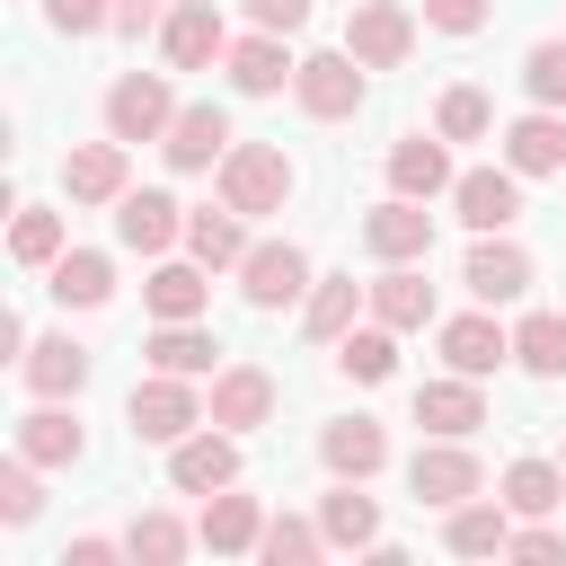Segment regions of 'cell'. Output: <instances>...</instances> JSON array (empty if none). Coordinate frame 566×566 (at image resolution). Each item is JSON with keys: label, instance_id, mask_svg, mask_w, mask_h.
Here are the masks:
<instances>
[{"label": "cell", "instance_id": "6da1fadb", "mask_svg": "<svg viewBox=\"0 0 566 566\" xmlns=\"http://www.w3.org/2000/svg\"><path fill=\"white\" fill-rule=\"evenodd\" d=\"M124 424H133V442H186L195 424H212V407L195 398V380H186V371H150V380H133Z\"/></svg>", "mask_w": 566, "mask_h": 566}, {"label": "cell", "instance_id": "7a4b0ae2", "mask_svg": "<svg viewBox=\"0 0 566 566\" xmlns=\"http://www.w3.org/2000/svg\"><path fill=\"white\" fill-rule=\"evenodd\" d=\"M221 203L230 212H283L292 203V159L274 150V142H230V159H221Z\"/></svg>", "mask_w": 566, "mask_h": 566}, {"label": "cell", "instance_id": "3957f363", "mask_svg": "<svg viewBox=\"0 0 566 566\" xmlns=\"http://www.w3.org/2000/svg\"><path fill=\"white\" fill-rule=\"evenodd\" d=\"M310 283H318V274H310V256H301L292 239H256V248L239 256V292H248V310H265V318L292 310V301H310Z\"/></svg>", "mask_w": 566, "mask_h": 566}, {"label": "cell", "instance_id": "277c9868", "mask_svg": "<svg viewBox=\"0 0 566 566\" xmlns=\"http://www.w3.org/2000/svg\"><path fill=\"white\" fill-rule=\"evenodd\" d=\"M407 486H416V504H433V513H451V504H469L478 486H486V469H478V451L469 442H451V433H433L416 460H407Z\"/></svg>", "mask_w": 566, "mask_h": 566}, {"label": "cell", "instance_id": "5b68a950", "mask_svg": "<svg viewBox=\"0 0 566 566\" xmlns=\"http://www.w3.org/2000/svg\"><path fill=\"white\" fill-rule=\"evenodd\" d=\"M168 124H177V97H168L159 71H124L106 88V133L115 142H168Z\"/></svg>", "mask_w": 566, "mask_h": 566}, {"label": "cell", "instance_id": "8992f818", "mask_svg": "<svg viewBox=\"0 0 566 566\" xmlns=\"http://www.w3.org/2000/svg\"><path fill=\"white\" fill-rule=\"evenodd\" d=\"M345 53H354L363 71H398V62L416 53V18H407L398 0H354V18H345Z\"/></svg>", "mask_w": 566, "mask_h": 566}, {"label": "cell", "instance_id": "52a82bcc", "mask_svg": "<svg viewBox=\"0 0 566 566\" xmlns=\"http://www.w3.org/2000/svg\"><path fill=\"white\" fill-rule=\"evenodd\" d=\"M168 478H177L186 495L239 486V433H230V424H195L186 442H168Z\"/></svg>", "mask_w": 566, "mask_h": 566}, {"label": "cell", "instance_id": "ba28073f", "mask_svg": "<svg viewBox=\"0 0 566 566\" xmlns=\"http://www.w3.org/2000/svg\"><path fill=\"white\" fill-rule=\"evenodd\" d=\"M292 97H301V115L345 124V115L363 106V62H354V53H310V62L292 71Z\"/></svg>", "mask_w": 566, "mask_h": 566}, {"label": "cell", "instance_id": "9c48e42d", "mask_svg": "<svg viewBox=\"0 0 566 566\" xmlns=\"http://www.w3.org/2000/svg\"><path fill=\"white\" fill-rule=\"evenodd\" d=\"M363 248H371L380 265H416V256H433V212H424L416 195H389V203L363 212Z\"/></svg>", "mask_w": 566, "mask_h": 566}, {"label": "cell", "instance_id": "30bf717a", "mask_svg": "<svg viewBox=\"0 0 566 566\" xmlns=\"http://www.w3.org/2000/svg\"><path fill=\"white\" fill-rule=\"evenodd\" d=\"M115 239H124L133 256H168V248L186 239V212H177L159 186H124V203H115Z\"/></svg>", "mask_w": 566, "mask_h": 566}, {"label": "cell", "instance_id": "8fae6325", "mask_svg": "<svg viewBox=\"0 0 566 566\" xmlns=\"http://www.w3.org/2000/svg\"><path fill=\"white\" fill-rule=\"evenodd\" d=\"M460 283H469L486 310H495V301H522V292H531V248H513L504 230H478V248H469Z\"/></svg>", "mask_w": 566, "mask_h": 566}, {"label": "cell", "instance_id": "7c38bea8", "mask_svg": "<svg viewBox=\"0 0 566 566\" xmlns=\"http://www.w3.org/2000/svg\"><path fill=\"white\" fill-rule=\"evenodd\" d=\"M159 53H168V71H203V62H221V53H230L221 9H212V0H177L168 27H159Z\"/></svg>", "mask_w": 566, "mask_h": 566}, {"label": "cell", "instance_id": "4fadbf2b", "mask_svg": "<svg viewBox=\"0 0 566 566\" xmlns=\"http://www.w3.org/2000/svg\"><path fill=\"white\" fill-rule=\"evenodd\" d=\"M504 168H522V177H566V115H557V106L513 115V124H504Z\"/></svg>", "mask_w": 566, "mask_h": 566}, {"label": "cell", "instance_id": "5bb4252c", "mask_svg": "<svg viewBox=\"0 0 566 566\" xmlns=\"http://www.w3.org/2000/svg\"><path fill=\"white\" fill-rule=\"evenodd\" d=\"M451 203H460L469 230H513L522 221V168H469L451 186Z\"/></svg>", "mask_w": 566, "mask_h": 566}, {"label": "cell", "instance_id": "9a60e30c", "mask_svg": "<svg viewBox=\"0 0 566 566\" xmlns=\"http://www.w3.org/2000/svg\"><path fill=\"white\" fill-rule=\"evenodd\" d=\"M265 416H274V371H256V363H221V371H212V424L256 433Z\"/></svg>", "mask_w": 566, "mask_h": 566}, {"label": "cell", "instance_id": "2e32d148", "mask_svg": "<svg viewBox=\"0 0 566 566\" xmlns=\"http://www.w3.org/2000/svg\"><path fill=\"white\" fill-rule=\"evenodd\" d=\"M124 150H133V142H115V133H106V142H80V150L62 159L71 203H124V186H133V177H124Z\"/></svg>", "mask_w": 566, "mask_h": 566}, {"label": "cell", "instance_id": "e0dca14e", "mask_svg": "<svg viewBox=\"0 0 566 566\" xmlns=\"http://www.w3.org/2000/svg\"><path fill=\"white\" fill-rule=\"evenodd\" d=\"M416 424H424V433H451V442H469V433L486 424V398H478V380H469V371H451V380H424V389H416Z\"/></svg>", "mask_w": 566, "mask_h": 566}, {"label": "cell", "instance_id": "ac0fdd59", "mask_svg": "<svg viewBox=\"0 0 566 566\" xmlns=\"http://www.w3.org/2000/svg\"><path fill=\"white\" fill-rule=\"evenodd\" d=\"M18 451H27L35 469H80V451H88V433H80V416H71L62 398H44L35 416H18Z\"/></svg>", "mask_w": 566, "mask_h": 566}, {"label": "cell", "instance_id": "d6986e66", "mask_svg": "<svg viewBox=\"0 0 566 566\" xmlns=\"http://www.w3.org/2000/svg\"><path fill=\"white\" fill-rule=\"evenodd\" d=\"M442 548H451V557H504V548H513V504H504V495H495V504H478V495L451 504V513H442Z\"/></svg>", "mask_w": 566, "mask_h": 566}, {"label": "cell", "instance_id": "ffe728a7", "mask_svg": "<svg viewBox=\"0 0 566 566\" xmlns=\"http://www.w3.org/2000/svg\"><path fill=\"white\" fill-rule=\"evenodd\" d=\"M159 150H168V168H186V177H195V168L230 159V115H221V106H177V124H168V142H159Z\"/></svg>", "mask_w": 566, "mask_h": 566}, {"label": "cell", "instance_id": "44dd1931", "mask_svg": "<svg viewBox=\"0 0 566 566\" xmlns=\"http://www.w3.org/2000/svg\"><path fill=\"white\" fill-rule=\"evenodd\" d=\"M460 177H451V150H442V133L424 142V133H407L398 150H389V195H416V203H433V195H451Z\"/></svg>", "mask_w": 566, "mask_h": 566}, {"label": "cell", "instance_id": "7402d4cb", "mask_svg": "<svg viewBox=\"0 0 566 566\" xmlns=\"http://www.w3.org/2000/svg\"><path fill=\"white\" fill-rule=\"evenodd\" d=\"M442 363H451V371H469V380H486L495 363H513V336H504L486 310H469V318H442Z\"/></svg>", "mask_w": 566, "mask_h": 566}, {"label": "cell", "instance_id": "603a6c76", "mask_svg": "<svg viewBox=\"0 0 566 566\" xmlns=\"http://www.w3.org/2000/svg\"><path fill=\"white\" fill-rule=\"evenodd\" d=\"M18 371H27L35 398H80V389H88V345H71V336H35V345L18 354Z\"/></svg>", "mask_w": 566, "mask_h": 566}, {"label": "cell", "instance_id": "cb8c5ba5", "mask_svg": "<svg viewBox=\"0 0 566 566\" xmlns=\"http://www.w3.org/2000/svg\"><path fill=\"white\" fill-rule=\"evenodd\" d=\"M318 460H327L336 478H354V486H363L371 469H389V433H380L371 416H336V424L318 433Z\"/></svg>", "mask_w": 566, "mask_h": 566}, {"label": "cell", "instance_id": "d4e9b609", "mask_svg": "<svg viewBox=\"0 0 566 566\" xmlns=\"http://www.w3.org/2000/svg\"><path fill=\"white\" fill-rule=\"evenodd\" d=\"M195 539H203L212 557H248V548L265 539V504H256V495H230V486H221V495L203 504V522H195Z\"/></svg>", "mask_w": 566, "mask_h": 566}, {"label": "cell", "instance_id": "484cf974", "mask_svg": "<svg viewBox=\"0 0 566 566\" xmlns=\"http://www.w3.org/2000/svg\"><path fill=\"white\" fill-rule=\"evenodd\" d=\"M221 62H230V88H239V97H274V88L301 71V62L283 53V35H265V27H256V35H239Z\"/></svg>", "mask_w": 566, "mask_h": 566}, {"label": "cell", "instance_id": "4316f807", "mask_svg": "<svg viewBox=\"0 0 566 566\" xmlns=\"http://www.w3.org/2000/svg\"><path fill=\"white\" fill-rule=\"evenodd\" d=\"M354 310H371V283L327 274V283H310V301H301V336H310V345H336V336L354 327Z\"/></svg>", "mask_w": 566, "mask_h": 566}, {"label": "cell", "instance_id": "83f0119b", "mask_svg": "<svg viewBox=\"0 0 566 566\" xmlns=\"http://www.w3.org/2000/svg\"><path fill=\"white\" fill-rule=\"evenodd\" d=\"M44 274H53L44 292H53L62 310H97V301H115V265H106L97 248H62V256H53Z\"/></svg>", "mask_w": 566, "mask_h": 566}, {"label": "cell", "instance_id": "f1b7e54d", "mask_svg": "<svg viewBox=\"0 0 566 566\" xmlns=\"http://www.w3.org/2000/svg\"><path fill=\"white\" fill-rule=\"evenodd\" d=\"M142 354H150V371H186V380H203L221 345H212V327H203V318H159V336H150Z\"/></svg>", "mask_w": 566, "mask_h": 566}, {"label": "cell", "instance_id": "f546056e", "mask_svg": "<svg viewBox=\"0 0 566 566\" xmlns=\"http://www.w3.org/2000/svg\"><path fill=\"white\" fill-rule=\"evenodd\" d=\"M371 318H380V327H398V336H407V327H424V318H433V283H424L416 265H389V274L371 283Z\"/></svg>", "mask_w": 566, "mask_h": 566}, {"label": "cell", "instance_id": "4dcf8cb0", "mask_svg": "<svg viewBox=\"0 0 566 566\" xmlns=\"http://www.w3.org/2000/svg\"><path fill=\"white\" fill-rule=\"evenodd\" d=\"M336 371L363 380V389H380V380L398 371V327H380V318H371V327H345V336H336Z\"/></svg>", "mask_w": 566, "mask_h": 566}, {"label": "cell", "instance_id": "1f68e13d", "mask_svg": "<svg viewBox=\"0 0 566 566\" xmlns=\"http://www.w3.org/2000/svg\"><path fill=\"white\" fill-rule=\"evenodd\" d=\"M513 363H522L531 380H566V310H531V318L513 327Z\"/></svg>", "mask_w": 566, "mask_h": 566}, {"label": "cell", "instance_id": "d6a6232c", "mask_svg": "<svg viewBox=\"0 0 566 566\" xmlns=\"http://www.w3.org/2000/svg\"><path fill=\"white\" fill-rule=\"evenodd\" d=\"M504 504H513L522 522L557 513V504H566V460H513V469H504Z\"/></svg>", "mask_w": 566, "mask_h": 566}, {"label": "cell", "instance_id": "836d02e7", "mask_svg": "<svg viewBox=\"0 0 566 566\" xmlns=\"http://www.w3.org/2000/svg\"><path fill=\"white\" fill-rule=\"evenodd\" d=\"M318 531H327V548H380V504L371 495H354V478L318 504Z\"/></svg>", "mask_w": 566, "mask_h": 566}, {"label": "cell", "instance_id": "e575fe53", "mask_svg": "<svg viewBox=\"0 0 566 566\" xmlns=\"http://www.w3.org/2000/svg\"><path fill=\"white\" fill-rule=\"evenodd\" d=\"M239 221H248V212H230V203H221V212H186V248H195V265H212V274L239 265V256H248V230H239Z\"/></svg>", "mask_w": 566, "mask_h": 566}, {"label": "cell", "instance_id": "d590c367", "mask_svg": "<svg viewBox=\"0 0 566 566\" xmlns=\"http://www.w3.org/2000/svg\"><path fill=\"white\" fill-rule=\"evenodd\" d=\"M212 265H159L142 292H150V318H203V301H212V283H203Z\"/></svg>", "mask_w": 566, "mask_h": 566}, {"label": "cell", "instance_id": "8d00e7d4", "mask_svg": "<svg viewBox=\"0 0 566 566\" xmlns=\"http://www.w3.org/2000/svg\"><path fill=\"white\" fill-rule=\"evenodd\" d=\"M256 557H265V566H310V557H327V531L301 522V513H274L265 539H256Z\"/></svg>", "mask_w": 566, "mask_h": 566}, {"label": "cell", "instance_id": "74e56055", "mask_svg": "<svg viewBox=\"0 0 566 566\" xmlns=\"http://www.w3.org/2000/svg\"><path fill=\"white\" fill-rule=\"evenodd\" d=\"M186 539H195V531H186L177 513H142V522L124 531V557H142V566H177V557H186Z\"/></svg>", "mask_w": 566, "mask_h": 566}, {"label": "cell", "instance_id": "f35d334b", "mask_svg": "<svg viewBox=\"0 0 566 566\" xmlns=\"http://www.w3.org/2000/svg\"><path fill=\"white\" fill-rule=\"evenodd\" d=\"M62 248H71V239H62V212H18V221H9V256H18V265H53Z\"/></svg>", "mask_w": 566, "mask_h": 566}, {"label": "cell", "instance_id": "ab89813d", "mask_svg": "<svg viewBox=\"0 0 566 566\" xmlns=\"http://www.w3.org/2000/svg\"><path fill=\"white\" fill-rule=\"evenodd\" d=\"M522 88H531V106H566V44L557 35L522 53Z\"/></svg>", "mask_w": 566, "mask_h": 566}, {"label": "cell", "instance_id": "60d3db41", "mask_svg": "<svg viewBox=\"0 0 566 566\" xmlns=\"http://www.w3.org/2000/svg\"><path fill=\"white\" fill-rule=\"evenodd\" d=\"M486 124H495V106H486L478 88H451V97H442V115H433V133H442V142H478Z\"/></svg>", "mask_w": 566, "mask_h": 566}, {"label": "cell", "instance_id": "b9f144b4", "mask_svg": "<svg viewBox=\"0 0 566 566\" xmlns=\"http://www.w3.org/2000/svg\"><path fill=\"white\" fill-rule=\"evenodd\" d=\"M44 513V486H35V460L18 451L9 469H0V522H35Z\"/></svg>", "mask_w": 566, "mask_h": 566}, {"label": "cell", "instance_id": "7bdbcfd3", "mask_svg": "<svg viewBox=\"0 0 566 566\" xmlns=\"http://www.w3.org/2000/svg\"><path fill=\"white\" fill-rule=\"evenodd\" d=\"M44 18L62 35H97V27H115V0H44Z\"/></svg>", "mask_w": 566, "mask_h": 566}, {"label": "cell", "instance_id": "ee69618b", "mask_svg": "<svg viewBox=\"0 0 566 566\" xmlns=\"http://www.w3.org/2000/svg\"><path fill=\"white\" fill-rule=\"evenodd\" d=\"M424 27H442V35H478V27H486V0H424Z\"/></svg>", "mask_w": 566, "mask_h": 566}, {"label": "cell", "instance_id": "f6af8a7d", "mask_svg": "<svg viewBox=\"0 0 566 566\" xmlns=\"http://www.w3.org/2000/svg\"><path fill=\"white\" fill-rule=\"evenodd\" d=\"M248 18H256L265 35H301V27H310V0H248Z\"/></svg>", "mask_w": 566, "mask_h": 566}, {"label": "cell", "instance_id": "bcb514c9", "mask_svg": "<svg viewBox=\"0 0 566 566\" xmlns=\"http://www.w3.org/2000/svg\"><path fill=\"white\" fill-rule=\"evenodd\" d=\"M115 27H124V35H150V27H168V0H115Z\"/></svg>", "mask_w": 566, "mask_h": 566}, {"label": "cell", "instance_id": "7dc6e473", "mask_svg": "<svg viewBox=\"0 0 566 566\" xmlns=\"http://www.w3.org/2000/svg\"><path fill=\"white\" fill-rule=\"evenodd\" d=\"M504 557H566V539H557V531H539V522H531V531H513V548H504Z\"/></svg>", "mask_w": 566, "mask_h": 566}, {"label": "cell", "instance_id": "c3c4849f", "mask_svg": "<svg viewBox=\"0 0 566 566\" xmlns=\"http://www.w3.org/2000/svg\"><path fill=\"white\" fill-rule=\"evenodd\" d=\"M106 557H124V539H97V531H88V539L62 548V566H106Z\"/></svg>", "mask_w": 566, "mask_h": 566}]
</instances>
